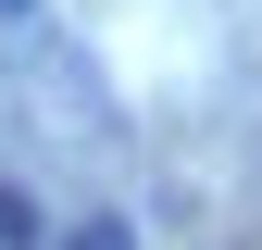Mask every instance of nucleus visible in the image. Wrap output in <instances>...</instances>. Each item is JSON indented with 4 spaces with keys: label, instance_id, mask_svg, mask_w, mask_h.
Returning <instances> with one entry per match:
<instances>
[{
    "label": "nucleus",
    "instance_id": "7ed1b4c3",
    "mask_svg": "<svg viewBox=\"0 0 262 250\" xmlns=\"http://www.w3.org/2000/svg\"><path fill=\"white\" fill-rule=\"evenodd\" d=\"M25 13H38V0H0V25H25Z\"/></svg>",
    "mask_w": 262,
    "mask_h": 250
},
{
    "label": "nucleus",
    "instance_id": "f03ea898",
    "mask_svg": "<svg viewBox=\"0 0 262 250\" xmlns=\"http://www.w3.org/2000/svg\"><path fill=\"white\" fill-rule=\"evenodd\" d=\"M62 250H138V238H125V225H113V213H88V225H75V238H62Z\"/></svg>",
    "mask_w": 262,
    "mask_h": 250
},
{
    "label": "nucleus",
    "instance_id": "f257e3e1",
    "mask_svg": "<svg viewBox=\"0 0 262 250\" xmlns=\"http://www.w3.org/2000/svg\"><path fill=\"white\" fill-rule=\"evenodd\" d=\"M0 250H38V200H25L13 175H0Z\"/></svg>",
    "mask_w": 262,
    "mask_h": 250
}]
</instances>
